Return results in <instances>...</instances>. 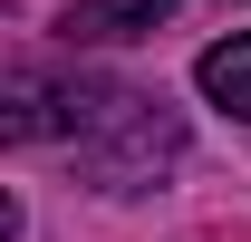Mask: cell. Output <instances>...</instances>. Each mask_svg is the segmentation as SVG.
I'll return each mask as SVG.
<instances>
[{
    "instance_id": "cell-1",
    "label": "cell",
    "mask_w": 251,
    "mask_h": 242,
    "mask_svg": "<svg viewBox=\"0 0 251 242\" xmlns=\"http://www.w3.org/2000/svg\"><path fill=\"white\" fill-rule=\"evenodd\" d=\"M68 107H77V146H87V175L106 184V194H135L145 175H164L174 155H184V136H174V117H155V97H126V88H68Z\"/></svg>"
},
{
    "instance_id": "cell-2",
    "label": "cell",
    "mask_w": 251,
    "mask_h": 242,
    "mask_svg": "<svg viewBox=\"0 0 251 242\" xmlns=\"http://www.w3.org/2000/svg\"><path fill=\"white\" fill-rule=\"evenodd\" d=\"M184 0H77L58 30H68V49H97V39H145V30H164Z\"/></svg>"
},
{
    "instance_id": "cell-3",
    "label": "cell",
    "mask_w": 251,
    "mask_h": 242,
    "mask_svg": "<svg viewBox=\"0 0 251 242\" xmlns=\"http://www.w3.org/2000/svg\"><path fill=\"white\" fill-rule=\"evenodd\" d=\"M193 88L213 97V107H232V117H251V30L213 39V49H203V68H193Z\"/></svg>"
}]
</instances>
